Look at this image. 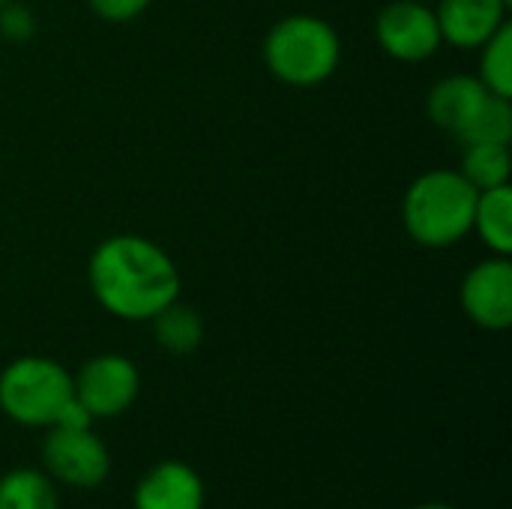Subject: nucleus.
<instances>
[{
  "instance_id": "1",
  "label": "nucleus",
  "mask_w": 512,
  "mask_h": 509,
  "mask_svg": "<svg viewBox=\"0 0 512 509\" xmlns=\"http://www.w3.org/2000/svg\"><path fill=\"white\" fill-rule=\"evenodd\" d=\"M87 285L108 315L144 324L180 297L183 276L177 261L150 237L111 234L90 252Z\"/></svg>"
},
{
  "instance_id": "2",
  "label": "nucleus",
  "mask_w": 512,
  "mask_h": 509,
  "mask_svg": "<svg viewBox=\"0 0 512 509\" xmlns=\"http://www.w3.org/2000/svg\"><path fill=\"white\" fill-rule=\"evenodd\" d=\"M477 189L459 168H429L402 198V228L423 249H453L474 225Z\"/></svg>"
},
{
  "instance_id": "3",
  "label": "nucleus",
  "mask_w": 512,
  "mask_h": 509,
  "mask_svg": "<svg viewBox=\"0 0 512 509\" xmlns=\"http://www.w3.org/2000/svg\"><path fill=\"white\" fill-rule=\"evenodd\" d=\"M261 57L276 81L306 90L336 75L342 63V39L327 18L294 12L267 30Z\"/></svg>"
},
{
  "instance_id": "4",
  "label": "nucleus",
  "mask_w": 512,
  "mask_h": 509,
  "mask_svg": "<svg viewBox=\"0 0 512 509\" xmlns=\"http://www.w3.org/2000/svg\"><path fill=\"white\" fill-rule=\"evenodd\" d=\"M72 399V372L51 357L27 354L0 372V411L24 429H51Z\"/></svg>"
},
{
  "instance_id": "5",
  "label": "nucleus",
  "mask_w": 512,
  "mask_h": 509,
  "mask_svg": "<svg viewBox=\"0 0 512 509\" xmlns=\"http://www.w3.org/2000/svg\"><path fill=\"white\" fill-rule=\"evenodd\" d=\"M42 468L60 486L96 489L111 474V453L105 441L93 432V426H51L42 441Z\"/></svg>"
},
{
  "instance_id": "6",
  "label": "nucleus",
  "mask_w": 512,
  "mask_h": 509,
  "mask_svg": "<svg viewBox=\"0 0 512 509\" xmlns=\"http://www.w3.org/2000/svg\"><path fill=\"white\" fill-rule=\"evenodd\" d=\"M72 393L93 420H114L135 405L141 372L123 354H96L72 375Z\"/></svg>"
},
{
  "instance_id": "7",
  "label": "nucleus",
  "mask_w": 512,
  "mask_h": 509,
  "mask_svg": "<svg viewBox=\"0 0 512 509\" xmlns=\"http://www.w3.org/2000/svg\"><path fill=\"white\" fill-rule=\"evenodd\" d=\"M375 39L381 51L399 63H426L444 45L435 6L423 0L384 3L375 18Z\"/></svg>"
},
{
  "instance_id": "8",
  "label": "nucleus",
  "mask_w": 512,
  "mask_h": 509,
  "mask_svg": "<svg viewBox=\"0 0 512 509\" xmlns=\"http://www.w3.org/2000/svg\"><path fill=\"white\" fill-rule=\"evenodd\" d=\"M459 306L480 330L504 333L512 324L510 255H489L477 261L459 285Z\"/></svg>"
},
{
  "instance_id": "9",
  "label": "nucleus",
  "mask_w": 512,
  "mask_h": 509,
  "mask_svg": "<svg viewBox=\"0 0 512 509\" xmlns=\"http://www.w3.org/2000/svg\"><path fill=\"white\" fill-rule=\"evenodd\" d=\"M489 93L492 90L477 75L453 72L432 84V90L426 96V117L432 120L435 129L462 141V135L471 129V123L480 114Z\"/></svg>"
},
{
  "instance_id": "10",
  "label": "nucleus",
  "mask_w": 512,
  "mask_h": 509,
  "mask_svg": "<svg viewBox=\"0 0 512 509\" xmlns=\"http://www.w3.org/2000/svg\"><path fill=\"white\" fill-rule=\"evenodd\" d=\"M435 18L444 45L477 51L498 27L507 24V0H435Z\"/></svg>"
},
{
  "instance_id": "11",
  "label": "nucleus",
  "mask_w": 512,
  "mask_h": 509,
  "mask_svg": "<svg viewBox=\"0 0 512 509\" xmlns=\"http://www.w3.org/2000/svg\"><path fill=\"white\" fill-rule=\"evenodd\" d=\"M135 509H204L201 474L177 459H165L144 471L132 492Z\"/></svg>"
},
{
  "instance_id": "12",
  "label": "nucleus",
  "mask_w": 512,
  "mask_h": 509,
  "mask_svg": "<svg viewBox=\"0 0 512 509\" xmlns=\"http://www.w3.org/2000/svg\"><path fill=\"white\" fill-rule=\"evenodd\" d=\"M147 324L153 327L156 345L171 357H189L204 342V318L198 315L195 306L183 303L180 297L159 309Z\"/></svg>"
},
{
  "instance_id": "13",
  "label": "nucleus",
  "mask_w": 512,
  "mask_h": 509,
  "mask_svg": "<svg viewBox=\"0 0 512 509\" xmlns=\"http://www.w3.org/2000/svg\"><path fill=\"white\" fill-rule=\"evenodd\" d=\"M471 234L483 240L492 255H512V186L483 189L474 207Z\"/></svg>"
},
{
  "instance_id": "14",
  "label": "nucleus",
  "mask_w": 512,
  "mask_h": 509,
  "mask_svg": "<svg viewBox=\"0 0 512 509\" xmlns=\"http://www.w3.org/2000/svg\"><path fill=\"white\" fill-rule=\"evenodd\" d=\"M0 509H60L57 483L33 468L6 471L0 477Z\"/></svg>"
},
{
  "instance_id": "15",
  "label": "nucleus",
  "mask_w": 512,
  "mask_h": 509,
  "mask_svg": "<svg viewBox=\"0 0 512 509\" xmlns=\"http://www.w3.org/2000/svg\"><path fill=\"white\" fill-rule=\"evenodd\" d=\"M462 159H459V174L477 189H495L507 186L512 174L510 144H462Z\"/></svg>"
},
{
  "instance_id": "16",
  "label": "nucleus",
  "mask_w": 512,
  "mask_h": 509,
  "mask_svg": "<svg viewBox=\"0 0 512 509\" xmlns=\"http://www.w3.org/2000/svg\"><path fill=\"white\" fill-rule=\"evenodd\" d=\"M477 78L498 96L512 99V24L498 27L480 48Z\"/></svg>"
},
{
  "instance_id": "17",
  "label": "nucleus",
  "mask_w": 512,
  "mask_h": 509,
  "mask_svg": "<svg viewBox=\"0 0 512 509\" xmlns=\"http://www.w3.org/2000/svg\"><path fill=\"white\" fill-rule=\"evenodd\" d=\"M510 144L512 141V99L489 93V99L483 102L480 114L474 117L471 129L462 135L459 144Z\"/></svg>"
},
{
  "instance_id": "18",
  "label": "nucleus",
  "mask_w": 512,
  "mask_h": 509,
  "mask_svg": "<svg viewBox=\"0 0 512 509\" xmlns=\"http://www.w3.org/2000/svg\"><path fill=\"white\" fill-rule=\"evenodd\" d=\"M33 36H36V15L24 3L9 0L6 6H0V39L18 45Z\"/></svg>"
},
{
  "instance_id": "19",
  "label": "nucleus",
  "mask_w": 512,
  "mask_h": 509,
  "mask_svg": "<svg viewBox=\"0 0 512 509\" xmlns=\"http://www.w3.org/2000/svg\"><path fill=\"white\" fill-rule=\"evenodd\" d=\"M87 6L93 9L96 18L108 24H126L144 15L153 6V0H87Z\"/></svg>"
},
{
  "instance_id": "20",
  "label": "nucleus",
  "mask_w": 512,
  "mask_h": 509,
  "mask_svg": "<svg viewBox=\"0 0 512 509\" xmlns=\"http://www.w3.org/2000/svg\"><path fill=\"white\" fill-rule=\"evenodd\" d=\"M411 509H456V507H447V504H420V507H411Z\"/></svg>"
},
{
  "instance_id": "21",
  "label": "nucleus",
  "mask_w": 512,
  "mask_h": 509,
  "mask_svg": "<svg viewBox=\"0 0 512 509\" xmlns=\"http://www.w3.org/2000/svg\"><path fill=\"white\" fill-rule=\"evenodd\" d=\"M6 3H9V0H0V6H6Z\"/></svg>"
},
{
  "instance_id": "22",
  "label": "nucleus",
  "mask_w": 512,
  "mask_h": 509,
  "mask_svg": "<svg viewBox=\"0 0 512 509\" xmlns=\"http://www.w3.org/2000/svg\"><path fill=\"white\" fill-rule=\"evenodd\" d=\"M423 3H435V0H423Z\"/></svg>"
},
{
  "instance_id": "23",
  "label": "nucleus",
  "mask_w": 512,
  "mask_h": 509,
  "mask_svg": "<svg viewBox=\"0 0 512 509\" xmlns=\"http://www.w3.org/2000/svg\"><path fill=\"white\" fill-rule=\"evenodd\" d=\"M507 3H510V6H512V0H507Z\"/></svg>"
}]
</instances>
